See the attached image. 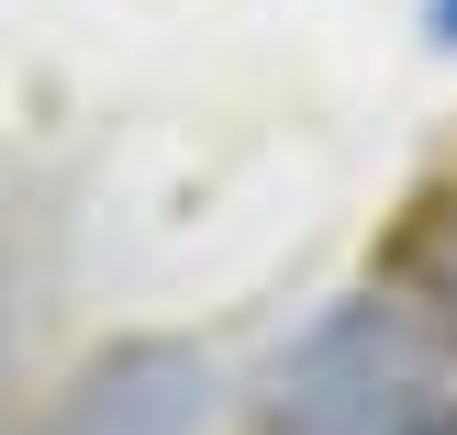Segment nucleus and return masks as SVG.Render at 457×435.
I'll return each instance as SVG.
<instances>
[{"label": "nucleus", "instance_id": "4", "mask_svg": "<svg viewBox=\"0 0 457 435\" xmlns=\"http://www.w3.org/2000/svg\"><path fill=\"white\" fill-rule=\"evenodd\" d=\"M424 34H436L446 56H457V0H424Z\"/></svg>", "mask_w": 457, "mask_h": 435}, {"label": "nucleus", "instance_id": "3", "mask_svg": "<svg viewBox=\"0 0 457 435\" xmlns=\"http://www.w3.org/2000/svg\"><path fill=\"white\" fill-rule=\"evenodd\" d=\"M402 280H413V313H424V324H436L446 347H457V201H446V213L424 223V235H413Z\"/></svg>", "mask_w": 457, "mask_h": 435}, {"label": "nucleus", "instance_id": "2", "mask_svg": "<svg viewBox=\"0 0 457 435\" xmlns=\"http://www.w3.org/2000/svg\"><path fill=\"white\" fill-rule=\"evenodd\" d=\"M201 424H212V357L179 335H123L45 402L34 435H201Z\"/></svg>", "mask_w": 457, "mask_h": 435}, {"label": "nucleus", "instance_id": "1", "mask_svg": "<svg viewBox=\"0 0 457 435\" xmlns=\"http://www.w3.org/2000/svg\"><path fill=\"white\" fill-rule=\"evenodd\" d=\"M279 435H457L446 335L413 302H335L268 391Z\"/></svg>", "mask_w": 457, "mask_h": 435}]
</instances>
